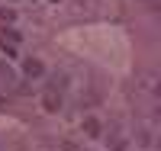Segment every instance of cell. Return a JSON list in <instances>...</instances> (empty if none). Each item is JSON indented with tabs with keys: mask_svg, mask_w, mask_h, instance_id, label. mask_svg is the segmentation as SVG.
Instances as JSON below:
<instances>
[{
	"mask_svg": "<svg viewBox=\"0 0 161 151\" xmlns=\"http://www.w3.org/2000/svg\"><path fill=\"white\" fill-rule=\"evenodd\" d=\"M3 39H10V42L16 45V42H19V32H13V29H7V35H3Z\"/></svg>",
	"mask_w": 161,
	"mask_h": 151,
	"instance_id": "obj_5",
	"label": "cell"
},
{
	"mask_svg": "<svg viewBox=\"0 0 161 151\" xmlns=\"http://www.w3.org/2000/svg\"><path fill=\"white\" fill-rule=\"evenodd\" d=\"M42 106H45V113H58V109H61V93L55 87H48L45 97H42Z\"/></svg>",
	"mask_w": 161,
	"mask_h": 151,
	"instance_id": "obj_1",
	"label": "cell"
},
{
	"mask_svg": "<svg viewBox=\"0 0 161 151\" xmlns=\"http://www.w3.org/2000/svg\"><path fill=\"white\" fill-rule=\"evenodd\" d=\"M13 19V10H0V23H10Z\"/></svg>",
	"mask_w": 161,
	"mask_h": 151,
	"instance_id": "obj_4",
	"label": "cell"
},
{
	"mask_svg": "<svg viewBox=\"0 0 161 151\" xmlns=\"http://www.w3.org/2000/svg\"><path fill=\"white\" fill-rule=\"evenodd\" d=\"M26 74H29V77H39V74H42L45 71V67H42V61H39V58H26Z\"/></svg>",
	"mask_w": 161,
	"mask_h": 151,
	"instance_id": "obj_2",
	"label": "cell"
},
{
	"mask_svg": "<svg viewBox=\"0 0 161 151\" xmlns=\"http://www.w3.org/2000/svg\"><path fill=\"white\" fill-rule=\"evenodd\" d=\"M84 132L90 135V138H97V135H100V122L93 119V116H87V119H84Z\"/></svg>",
	"mask_w": 161,
	"mask_h": 151,
	"instance_id": "obj_3",
	"label": "cell"
}]
</instances>
